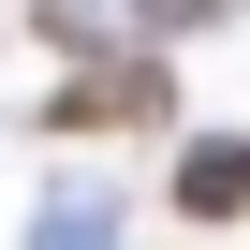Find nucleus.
Returning <instances> with one entry per match:
<instances>
[{
    "label": "nucleus",
    "instance_id": "obj_1",
    "mask_svg": "<svg viewBox=\"0 0 250 250\" xmlns=\"http://www.w3.org/2000/svg\"><path fill=\"white\" fill-rule=\"evenodd\" d=\"M59 133H118V118H162V74L147 59H103V74H59Z\"/></svg>",
    "mask_w": 250,
    "mask_h": 250
},
{
    "label": "nucleus",
    "instance_id": "obj_2",
    "mask_svg": "<svg viewBox=\"0 0 250 250\" xmlns=\"http://www.w3.org/2000/svg\"><path fill=\"white\" fill-rule=\"evenodd\" d=\"M177 206H191V221H235V206H250V147H235V133H206V147L177 162Z\"/></svg>",
    "mask_w": 250,
    "mask_h": 250
}]
</instances>
